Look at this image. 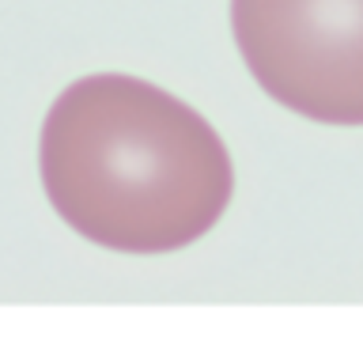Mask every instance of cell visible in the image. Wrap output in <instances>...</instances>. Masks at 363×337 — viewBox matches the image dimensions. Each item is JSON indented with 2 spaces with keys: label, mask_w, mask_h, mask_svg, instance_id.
Returning a JSON list of instances; mask_svg holds the SVG:
<instances>
[{
  "label": "cell",
  "mask_w": 363,
  "mask_h": 337,
  "mask_svg": "<svg viewBox=\"0 0 363 337\" xmlns=\"http://www.w3.org/2000/svg\"><path fill=\"white\" fill-rule=\"evenodd\" d=\"M250 76L322 126H363V0H231Z\"/></svg>",
  "instance_id": "7a4b0ae2"
},
{
  "label": "cell",
  "mask_w": 363,
  "mask_h": 337,
  "mask_svg": "<svg viewBox=\"0 0 363 337\" xmlns=\"http://www.w3.org/2000/svg\"><path fill=\"white\" fill-rule=\"evenodd\" d=\"M38 167L57 216L121 254L197 243L235 194L220 133L182 99L125 72L84 76L57 95Z\"/></svg>",
  "instance_id": "6da1fadb"
}]
</instances>
